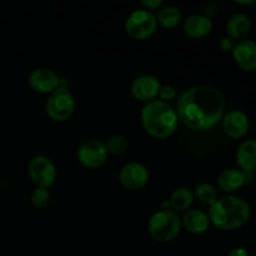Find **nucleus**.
I'll list each match as a JSON object with an SVG mask.
<instances>
[{
	"label": "nucleus",
	"instance_id": "obj_1",
	"mask_svg": "<svg viewBox=\"0 0 256 256\" xmlns=\"http://www.w3.org/2000/svg\"><path fill=\"white\" fill-rule=\"evenodd\" d=\"M179 122L195 132L216 126L226 112L225 96L212 85H194L180 92L175 108Z\"/></svg>",
	"mask_w": 256,
	"mask_h": 256
},
{
	"label": "nucleus",
	"instance_id": "obj_2",
	"mask_svg": "<svg viewBox=\"0 0 256 256\" xmlns=\"http://www.w3.org/2000/svg\"><path fill=\"white\" fill-rule=\"evenodd\" d=\"M208 215L215 228L222 232H232L248 224L252 216V208L242 198L228 195L219 198L210 206Z\"/></svg>",
	"mask_w": 256,
	"mask_h": 256
},
{
	"label": "nucleus",
	"instance_id": "obj_3",
	"mask_svg": "<svg viewBox=\"0 0 256 256\" xmlns=\"http://www.w3.org/2000/svg\"><path fill=\"white\" fill-rule=\"evenodd\" d=\"M140 119L145 132L156 139L169 138L174 134L179 124L175 108L159 99L146 102L142 106Z\"/></svg>",
	"mask_w": 256,
	"mask_h": 256
},
{
	"label": "nucleus",
	"instance_id": "obj_4",
	"mask_svg": "<svg viewBox=\"0 0 256 256\" xmlns=\"http://www.w3.org/2000/svg\"><path fill=\"white\" fill-rule=\"evenodd\" d=\"M182 219L172 210H159L150 216L148 232L158 242H170L180 234Z\"/></svg>",
	"mask_w": 256,
	"mask_h": 256
},
{
	"label": "nucleus",
	"instance_id": "obj_5",
	"mask_svg": "<svg viewBox=\"0 0 256 256\" xmlns=\"http://www.w3.org/2000/svg\"><path fill=\"white\" fill-rule=\"evenodd\" d=\"M156 28L158 20L155 12L144 8L132 12L125 20V32L135 40L148 39L156 32Z\"/></svg>",
	"mask_w": 256,
	"mask_h": 256
},
{
	"label": "nucleus",
	"instance_id": "obj_6",
	"mask_svg": "<svg viewBox=\"0 0 256 256\" xmlns=\"http://www.w3.org/2000/svg\"><path fill=\"white\" fill-rule=\"evenodd\" d=\"M48 116L56 122H65L72 118L75 110V100L72 92L66 88H58L49 94L46 100Z\"/></svg>",
	"mask_w": 256,
	"mask_h": 256
},
{
	"label": "nucleus",
	"instance_id": "obj_7",
	"mask_svg": "<svg viewBox=\"0 0 256 256\" xmlns=\"http://www.w3.org/2000/svg\"><path fill=\"white\" fill-rule=\"evenodd\" d=\"M56 166L46 155H35L28 162V175L36 188L49 189L56 180Z\"/></svg>",
	"mask_w": 256,
	"mask_h": 256
},
{
	"label": "nucleus",
	"instance_id": "obj_8",
	"mask_svg": "<svg viewBox=\"0 0 256 256\" xmlns=\"http://www.w3.org/2000/svg\"><path fill=\"white\" fill-rule=\"evenodd\" d=\"M76 156L80 164L86 169H99L106 162L109 154L104 142L99 139H88L79 145Z\"/></svg>",
	"mask_w": 256,
	"mask_h": 256
},
{
	"label": "nucleus",
	"instance_id": "obj_9",
	"mask_svg": "<svg viewBox=\"0 0 256 256\" xmlns=\"http://www.w3.org/2000/svg\"><path fill=\"white\" fill-rule=\"evenodd\" d=\"M150 178L149 168L140 162H126L119 172V182L125 189L140 190L148 184Z\"/></svg>",
	"mask_w": 256,
	"mask_h": 256
},
{
	"label": "nucleus",
	"instance_id": "obj_10",
	"mask_svg": "<svg viewBox=\"0 0 256 256\" xmlns=\"http://www.w3.org/2000/svg\"><path fill=\"white\" fill-rule=\"evenodd\" d=\"M162 82L158 76L152 74H142L132 80L130 92L132 98L144 104L156 100L159 98Z\"/></svg>",
	"mask_w": 256,
	"mask_h": 256
},
{
	"label": "nucleus",
	"instance_id": "obj_11",
	"mask_svg": "<svg viewBox=\"0 0 256 256\" xmlns=\"http://www.w3.org/2000/svg\"><path fill=\"white\" fill-rule=\"evenodd\" d=\"M220 122L224 134L230 139H242L250 130L249 116L240 109H232L225 112Z\"/></svg>",
	"mask_w": 256,
	"mask_h": 256
},
{
	"label": "nucleus",
	"instance_id": "obj_12",
	"mask_svg": "<svg viewBox=\"0 0 256 256\" xmlns=\"http://www.w3.org/2000/svg\"><path fill=\"white\" fill-rule=\"evenodd\" d=\"M29 86L40 94H52L60 88V78L54 70L49 68H36L28 78Z\"/></svg>",
	"mask_w": 256,
	"mask_h": 256
},
{
	"label": "nucleus",
	"instance_id": "obj_13",
	"mask_svg": "<svg viewBox=\"0 0 256 256\" xmlns=\"http://www.w3.org/2000/svg\"><path fill=\"white\" fill-rule=\"evenodd\" d=\"M232 59L242 72H252L256 70V42L252 39L240 40L232 52Z\"/></svg>",
	"mask_w": 256,
	"mask_h": 256
},
{
	"label": "nucleus",
	"instance_id": "obj_14",
	"mask_svg": "<svg viewBox=\"0 0 256 256\" xmlns=\"http://www.w3.org/2000/svg\"><path fill=\"white\" fill-rule=\"evenodd\" d=\"M248 176L249 174L240 170L239 168H228L218 175V188L222 192L232 195L246 184Z\"/></svg>",
	"mask_w": 256,
	"mask_h": 256
},
{
	"label": "nucleus",
	"instance_id": "obj_15",
	"mask_svg": "<svg viewBox=\"0 0 256 256\" xmlns=\"http://www.w3.org/2000/svg\"><path fill=\"white\" fill-rule=\"evenodd\" d=\"M212 20L204 14H192L185 19L182 30L192 39H202L212 32Z\"/></svg>",
	"mask_w": 256,
	"mask_h": 256
},
{
	"label": "nucleus",
	"instance_id": "obj_16",
	"mask_svg": "<svg viewBox=\"0 0 256 256\" xmlns=\"http://www.w3.org/2000/svg\"><path fill=\"white\" fill-rule=\"evenodd\" d=\"M235 159L240 170L252 174L256 170V139L244 140L238 146Z\"/></svg>",
	"mask_w": 256,
	"mask_h": 256
},
{
	"label": "nucleus",
	"instance_id": "obj_17",
	"mask_svg": "<svg viewBox=\"0 0 256 256\" xmlns=\"http://www.w3.org/2000/svg\"><path fill=\"white\" fill-rule=\"evenodd\" d=\"M210 224L212 222H210L209 215L202 209H189L184 212V216L182 219V226L195 235L206 232Z\"/></svg>",
	"mask_w": 256,
	"mask_h": 256
},
{
	"label": "nucleus",
	"instance_id": "obj_18",
	"mask_svg": "<svg viewBox=\"0 0 256 256\" xmlns=\"http://www.w3.org/2000/svg\"><path fill=\"white\" fill-rule=\"evenodd\" d=\"M252 30V20L244 12H236L226 22V36L232 38L235 42L246 39L248 34Z\"/></svg>",
	"mask_w": 256,
	"mask_h": 256
},
{
	"label": "nucleus",
	"instance_id": "obj_19",
	"mask_svg": "<svg viewBox=\"0 0 256 256\" xmlns=\"http://www.w3.org/2000/svg\"><path fill=\"white\" fill-rule=\"evenodd\" d=\"M194 192L190 188L186 186H179L174 189V192L170 195V205H172V210L178 212H185L192 208V202H194Z\"/></svg>",
	"mask_w": 256,
	"mask_h": 256
},
{
	"label": "nucleus",
	"instance_id": "obj_20",
	"mask_svg": "<svg viewBox=\"0 0 256 256\" xmlns=\"http://www.w3.org/2000/svg\"><path fill=\"white\" fill-rule=\"evenodd\" d=\"M182 19V14L180 12L179 8L174 6V5H168V6H162V9L158 12L156 20L158 24L166 28V29H174L180 24Z\"/></svg>",
	"mask_w": 256,
	"mask_h": 256
},
{
	"label": "nucleus",
	"instance_id": "obj_21",
	"mask_svg": "<svg viewBox=\"0 0 256 256\" xmlns=\"http://www.w3.org/2000/svg\"><path fill=\"white\" fill-rule=\"evenodd\" d=\"M194 192V198L199 202L204 205H209L212 206L218 199H219V195H218V189L212 184L206 182H199V184L195 186V189L192 190Z\"/></svg>",
	"mask_w": 256,
	"mask_h": 256
},
{
	"label": "nucleus",
	"instance_id": "obj_22",
	"mask_svg": "<svg viewBox=\"0 0 256 256\" xmlns=\"http://www.w3.org/2000/svg\"><path fill=\"white\" fill-rule=\"evenodd\" d=\"M105 148L108 150V154L112 155H122L126 152L129 148L128 139L122 134H114L105 142Z\"/></svg>",
	"mask_w": 256,
	"mask_h": 256
},
{
	"label": "nucleus",
	"instance_id": "obj_23",
	"mask_svg": "<svg viewBox=\"0 0 256 256\" xmlns=\"http://www.w3.org/2000/svg\"><path fill=\"white\" fill-rule=\"evenodd\" d=\"M50 200H52V195H50L49 189H45V188H35L30 195V202L32 206L36 209L46 208L50 204Z\"/></svg>",
	"mask_w": 256,
	"mask_h": 256
},
{
	"label": "nucleus",
	"instance_id": "obj_24",
	"mask_svg": "<svg viewBox=\"0 0 256 256\" xmlns=\"http://www.w3.org/2000/svg\"><path fill=\"white\" fill-rule=\"evenodd\" d=\"M178 96H179L178 90L172 85H162V89H160L159 98L158 99L162 100V102H172V100H176Z\"/></svg>",
	"mask_w": 256,
	"mask_h": 256
},
{
	"label": "nucleus",
	"instance_id": "obj_25",
	"mask_svg": "<svg viewBox=\"0 0 256 256\" xmlns=\"http://www.w3.org/2000/svg\"><path fill=\"white\" fill-rule=\"evenodd\" d=\"M140 4L142 5V8L150 12H154V10H160L164 5L162 0H142Z\"/></svg>",
	"mask_w": 256,
	"mask_h": 256
},
{
	"label": "nucleus",
	"instance_id": "obj_26",
	"mask_svg": "<svg viewBox=\"0 0 256 256\" xmlns=\"http://www.w3.org/2000/svg\"><path fill=\"white\" fill-rule=\"evenodd\" d=\"M235 44H236V42L232 40V38L229 36H224L222 40H220V48H222V50H224V52H232L235 48Z\"/></svg>",
	"mask_w": 256,
	"mask_h": 256
},
{
	"label": "nucleus",
	"instance_id": "obj_27",
	"mask_svg": "<svg viewBox=\"0 0 256 256\" xmlns=\"http://www.w3.org/2000/svg\"><path fill=\"white\" fill-rule=\"evenodd\" d=\"M218 12H219V8H218V5L215 2H209V4L205 5L204 15L209 18V19L212 20V18L218 14Z\"/></svg>",
	"mask_w": 256,
	"mask_h": 256
},
{
	"label": "nucleus",
	"instance_id": "obj_28",
	"mask_svg": "<svg viewBox=\"0 0 256 256\" xmlns=\"http://www.w3.org/2000/svg\"><path fill=\"white\" fill-rule=\"evenodd\" d=\"M228 256H250L248 249L242 246H238V248H232L229 252H228Z\"/></svg>",
	"mask_w": 256,
	"mask_h": 256
},
{
	"label": "nucleus",
	"instance_id": "obj_29",
	"mask_svg": "<svg viewBox=\"0 0 256 256\" xmlns=\"http://www.w3.org/2000/svg\"><path fill=\"white\" fill-rule=\"evenodd\" d=\"M235 4L238 5H242V6H250V5H254L255 4V0H242V2H240V0H236L235 2Z\"/></svg>",
	"mask_w": 256,
	"mask_h": 256
},
{
	"label": "nucleus",
	"instance_id": "obj_30",
	"mask_svg": "<svg viewBox=\"0 0 256 256\" xmlns=\"http://www.w3.org/2000/svg\"><path fill=\"white\" fill-rule=\"evenodd\" d=\"M254 5H255V6H256V2H255V4H254Z\"/></svg>",
	"mask_w": 256,
	"mask_h": 256
}]
</instances>
